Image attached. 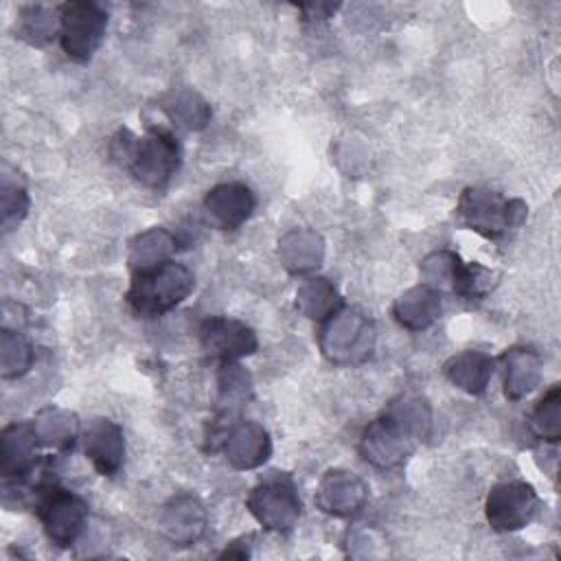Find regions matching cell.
<instances>
[{
    "mask_svg": "<svg viewBox=\"0 0 561 561\" xmlns=\"http://www.w3.org/2000/svg\"><path fill=\"white\" fill-rule=\"evenodd\" d=\"M458 215L467 228L480 232L486 239H497L522 221L524 206L519 202L504 199L495 191L467 188L460 197Z\"/></svg>",
    "mask_w": 561,
    "mask_h": 561,
    "instance_id": "obj_4",
    "label": "cell"
},
{
    "mask_svg": "<svg viewBox=\"0 0 561 561\" xmlns=\"http://www.w3.org/2000/svg\"><path fill=\"white\" fill-rule=\"evenodd\" d=\"M175 511L171 513V517L167 519V528H171L169 537L173 541L184 539L186 543L193 541L202 528H204V513L202 506L193 500V497H180L173 502Z\"/></svg>",
    "mask_w": 561,
    "mask_h": 561,
    "instance_id": "obj_16",
    "label": "cell"
},
{
    "mask_svg": "<svg viewBox=\"0 0 561 561\" xmlns=\"http://www.w3.org/2000/svg\"><path fill=\"white\" fill-rule=\"evenodd\" d=\"M228 447L232 449L230 458L243 456L241 467H254V465H259L267 458L270 440H267L265 430H261L256 425H245V427H239L230 434Z\"/></svg>",
    "mask_w": 561,
    "mask_h": 561,
    "instance_id": "obj_15",
    "label": "cell"
},
{
    "mask_svg": "<svg viewBox=\"0 0 561 561\" xmlns=\"http://www.w3.org/2000/svg\"><path fill=\"white\" fill-rule=\"evenodd\" d=\"M208 219L221 230L237 228L243 219L250 217L254 208L252 191L243 184H221L213 188L204 202Z\"/></svg>",
    "mask_w": 561,
    "mask_h": 561,
    "instance_id": "obj_12",
    "label": "cell"
},
{
    "mask_svg": "<svg viewBox=\"0 0 561 561\" xmlns=\"http://www.w3.org/2000/svg\"><path fill=\"white\" fill-rule=\"evenodd\" d=\"M83 443L85 456L92 460L94 469L101 476L118 473L125 454L123 430L118 423L110 419H94L83 434Z\"/></svg>",
    "mask_w": 561,
    "mask_h": 561,
    "instance_id": "obj_11",
    "label": "cell"
},
{
    "mask_svg": "<svg viewBox=\"0 0 561 561\" xmlns=\"http://www.w3.org/2000/svg\"><path fill=\"white\" fill-rule=\"evenodd\" d=\"M2 476L24 480L37 467V430L31 423H13L2 430Z\"/></svg>",
    "mask_w": 561,
    "mask_h": 561,
    "instance_id": "obj_9",
    "label": "cell"
},
{
    "mask_svg": "<svg viewBox=\"0 0 561 561\" xmlns=\"http://www.w3.org/2000/svg\"><path fill=\"white\" fill-rule=\"evenodd\" d=\"M445 373L456 386L465 388L467 392H482L491 373V362L478 353H462L458 357H451V362L445 366Z\"/></svg>",
    "mask_w": 561,
    "mask_h": 561,
    "instance_id": "obj_13",
    "label": "cell"
},
{
    "mask_svg": "<svg viewBox=\"0 0 561 561\" xmlns=\"http://www.w3.org/2000/svg\"><path fill=\"white\" fill-rule=\"evenodd\" d=\"M530 427L543 440H559V386L554 383L535 405Z\"/></svg>",
    "mask_w": 561,
    "mask_h": 561,
    "instance_id": "obj_17",
    "label": "cell"
},
{
    "mask_svg": "<svg viewBox=\"0 0 561 561\" xmlns=\"http://www.w3.org/2000/svg\"><path fill=\"white\" fill-rule=\"evenodd\" d=\"M162 112L186 129L204 127L208 121V105L193 92H171L162 103Z\"/></svg>",
    "mask_w": 561,
    "mask_h": 561,
    "instance_id": "obj_14",
    "label": "cell"
},
{
    "mask_svg": "<svg viewBox=\"0 0 561 561\" xmlns=\"http://www.w3.org/2000/svg\"><path fill=\"white\" fill-rule=\"evenodd\" d=\"M193 285V272L186 265L160 261L134 272L125 298L138 318H156L178 307L191 294Z\"/></svg>",
    "mask_w": 561,
    "mask_h": 561,
    "instance_id": "obj_2",
    "label": "cell"
},
{
    "mask_svg": "<svg viewBox=\"0 0 561 561\" xmlns=\"http://www.w3.org/2000/svg\"><path fill=\"white\" fill-rule=\"evenodd\" d=\"M202 344L206 353L232 362L234 357H243L254 353L256 348V337L252 329H248L241 322L226 320V318H208L202 324Z\"/></svg>",
    "mask_w": 561,
    "mask_h": 561,
    "instance_id": "obj_10",
    "label": "cell"
},
{
    "mask_svg": "<svg viewBox=\"0 0 561 561\" xmlns=\"http://www.w3.org/2000/svg\"><path fill=\"white\" fill-rule=\"evenodd\" d=\"M412 313H423V316H427V320H432L434 316L440 313V300L436 298V294H432L427 289H414V291L401 296L397 318L405 324V320Z\"/></svg>",
    "mask_w": 561,
    "mask_h": 561,
    "instance_id": "obj_18",
    "label": "cell"
},
{
    "mask_svg": "<svg viewBox=\"0 0 561 561\" xmlns=\"http://www.w3.org/2000/svg\"><path fill=\"white\" fill-rule=\"evenodd\" d=\"M410 430H412V423L405 421L401 425L399 414H388L377 419L364 432V438H362L364 458L379 467H392L401 462L412 451V438L408 436Z\"/></svg>",
    "mask_w": 561,
    "mask_h": 561,
    "instance_id": "obj_7",
    "label": "cell"
},
{
    "mask_svg": "<svg viewBox=\"0 0 561 561\" xmlns=\"http://www.w3.org/2000/svg\"><path fill=\"white\" fill-rule=\"evenodd\" d=\"M107 13L94 2H66L59 7V39L68 57L88 61L99 48Z\"/></svg>",
    "mask_w": 561,
    "mask_h": 561,
    "instance_id": "obj_5",
    "label": "cell"
},
{
    "mask_svg": "<svg viewBox=\"0 0 561 561\" xmlns=\"http://www.w3.org/2000/svg\"><path fill=\"white\" fill-rule=\"evenodd\" d=\"M539 506L535 489L526 482H504L491 489L486 517L495 530H517L526 526Z\"/></svg>",
    "mask_w": 561,
    "mask_h": 561,
    "instance_id": "obj_6",
    "label": "cell"
},
{
    "mask_svg": "<svg viewBox=\"0 0 561 561\" xmlns=\"http://www.w3.org/2000/svg\"><path fill=\"white\" fill-rule=\"evenodd\" d=\"M254 517L274 530L291 528L300 513V502L294 493V484L289 478H274L254 489L248 500Z\"/></svg>",
    "mask_w": 561,
    "mask_h": 561,
    "instance_id": "obj_8",
    "label": "cell"
},
{
    "mask_svg": "<svg viewBox=\"0 0 561 561\" xmlns=\"http://www.w3.org/2000/svg\"><path fill=\"white\" fill-rule=\"evenodd\" d=\"M112 160L127 169L136 182L160 188L164 186L180 164L178 140L160 127H151L145 136H134L121 129L110 142Z\"/></svg>",
    "mask_w": 561,
    "mask_h": 561,
    "instance_id": "obj_1",
    "label": "cell"
},
{
    "mask_svg": "<svg viewBox=\"0 0 561 561\" xmlns=\"http://www.w3.org/2000/svg\"><path fill=\"white\" fill-rule=\"evenodd\" d=\"M35 513L48 539L61 548L75 543L88 519L85 502L57 484L37 486Z\"/></svg>",
    "mask_w": 561,
    "mask_h": 561,
    "instance_id": "obj_3",
    "label": "cell"
}]
</instances>
